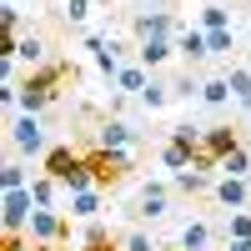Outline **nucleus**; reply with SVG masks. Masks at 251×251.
<instances>
[{
    "mask_svg": "<svg viewBox=\"0 0 251 251\" xmlns=\"http://www.w3.org/2000/svg\"><path fill=\"white\" fill-rule=\"evenodd\" d=\"M136 100H141V106H146V111H161V106H166V100H176V86H171V80H161V75L151 71V80H146V91H141Z\"/></svg>",
    "mask_w": 251,
    "mask_h": 251,
    "instance_id": "obj_17",
    "label": "nucleus"
},
{
    "mask_svg": "<svg viewBox=\"0 0 251 251\" xmlns=\"http://www.w3.org/2000/svg\"><path fill=\"white\" fill-rule=\"evenodd\" d=\"M246 46H251V35H246Z\"/></svg>",
    "mask_w": 251,
    "mask_h": 251,
    "instance_id": "obj_37",
    "label": "nucleus"
},
{
    "mask_svg": "<svg viewBox=\"0 0 251 251\" xmlns=\"http://www.w3.org/2000/svg\"><path fill=\"white\" fill-rule=\"evenodd\" d=\"M236 146H241L236 126H206V131H201V151H206V156H216V161H226Z\"/></svg>",
    "mask_w": 251,
    "mask_h": 251,
    "instance_id": "obj_10",
    "label": "nucleus"
},
{
    "mask_svg": "<svg viewBox=\"0 0 251 251\" xmlns=\"http://www.w3.org/2000/svg\"><path fill=\"white\" fill-rule=\"evenodd\" d=\"M106 241H116V236L106 231V221H86V231H80V246H106Z\"/></svg>",
    "mask_w": 251,
    "mask_h": 251,
    "instance_id": "obj_30",
    "label": "nucleus"
},
{
    "mask_svg": "<svg viewBox=\"0 0 251 251\" xmlns=\"http://www.w3.org/2000/svg\"><path fill=\"white\" fill-rule=\"evenodd\" d=\"M80 251H121L116 241H106V246H80Z\"/></svg>",
    "mask_w": 251,
    "mask_h": 251,
    "instance_id": "obj_35",
    "label": "nucleus"
},
{
    "mask_svg": "<svg viewBox=\"0 0 251 251\" xmlns=\"http://www.w3.org/2000/svg\"><path fill=\"white\" fill-rule=\"evenodd\" d=\"M221 176H236V181H251V151H246V141L236 146L231 156L221 161Z\"/></svg>",
    "mask_w": 251,
    "mask_h": 251,
    "instance_id": "obj_23",
    "label": "nucleus"
},
{
    "mask_svg": "<svg viewBox=\"0 0 251 251\" xmlns=\"http://www.w3.org/2000/svg\"><path fill=\"white\" fill-rule=\"evenodd\" d=\"M40 171L50 181H60V191L75 196V191H91V171H86V151H71V146H50L46 156H40Z\"/></svg>",
    "mask_w": 251,
    "mask_h": 251,
    "instance_id": "obj_2",
    "label": "nucleus"
},
{
    "mask_svg": "<svg viewBox=\"0 0 251 251\" xmlns=\"http://www.w3.org/2000/svg\"><path fill=\"white\" fill-rule=\"evenodd\" d=\"M206 40H211V55H231L236 50V30H206Z\"/></svg>",
    "mask_w": 251,
    "mask_h": 251,
    "instance_id": "obj_29",
    "label": "nucleus"
},
{
    "mask_svg": "<svg viewBox=\"0 0 251 251\" xmlns=\"http://www.w3.org/2000/svg\"><path fill=\"white\" fill-rule=\"evenodd\" d=\"M166 211H171V186H166V181H146L131 216H141V221H161Z\"/></svg>",
    "mask_w": 251,
    "mask_h": 251,
    "instance_id": "obj_8",
    "label": "nucleus"
},
{
    "mask_svg": "<svg viewBox=\"0 0 251 251\" xmlns=\"http://www.w3.org/2000/svg\"><path fill=\"white\" fill-rule=\"evenodd\" d=\"M171 86H176V96H191V100H201V80H196L191 71H186V75H176Z\"/></svg>",
    "mask_w": 251,
    "mask_h": 251,
    "instance_id": "obj_33",
    "label": "nucleus"
},
{
    "mask_svg": "<svg viewBox=\"0 0 251 251\" xmlns=\"http://www.w3.org/2000/svg\"><path fill=\"white\" fill-rule=\"evenodd\" d=\"M201 30H231V10L216 5V0H211V5H201Z\"/></svg>",
    "mask_w": 251,
    "mask_h": 251,
    "instance_id": "obj_24",
    "label": "nucleus"
},
{
    "mask_svg": "<svg viewBox=\"0 0 251 251\" xmlns=\"http://www.w3.org/2000/svg\"><path fill=\"white\" fill-rule=\"evenodd\" d=\"M91 10H96V0H66V20H71V25H86Z\"/></svg>",
    "mask_w": 251,
    "mask_h": 251,
    "instance_id": "obj_31",
    "label": "nucleus"
},
{
    "mask_svg": "<svg viewBox=\"0 0 251 251\" xmlns=\"http://www.w3.org/2000/svg\"><path fill=\"white\" fill-rule=\"evenodd\" d=\"M146 80H151V71H146L141 60H126L121 75H116V91H121V96H141V91H146Z\"/></svg>",
    "mask_w": 251,
    "mask_h": 251,
    "instance_id": "obj_18",
    "label": "nucleus"
},
{
    "mask_svg": "<svg viewBox=\"0 0 251 251\" xmlns=\"http://www.w3.org/2000/svg\"><path fill=\"white\" fill-rule=\"evenodd\" d=\"M176 191L201 196V191H216V181H211V171H196V166H186V171L176 176Z\"/></svg>",
    "mask_w": 251,
    "mask_h": 251,
    "instance_id": "obj_20",
    "label": "nucleus"
},
{
    "mask_svg": "<svg viewBox=\"0 0 251 251\" xmlns=\"http://www.w3.org/2000/svg\"><path fill=\"white\" fill-rule=\"evenodd\" d=\"M201 100H206L211 111L231 106V80H226V75H211V80H201Z\"/></svg>",
    "mask_w": 251,
    "mask_h": 251,
    "instance_id": "obj_19",
    "label": "nucleus"
},
{
    "mask_svg": "<svg viewBox=\"0 0 251 251\" xmlns=\"http://www.w3.org/2000/svg\"><path fill=\"white\" fill-rule=\"evenodd\" d=\"M71 80H75V66H71V60H50V66H40V71H25L15 106L25 111V116H40V111L60 96V86H71Z\"/></svg>",
    "mask_w": 251,
    "mask_h": 251,
    "instance_id": "obj_1",
    "label": "nucleus"
},
{
    "mask_svg": "<svg viewBox=\"0 0 251 251\" xmlns=\"http://www.w3.org/2000/svg\"><path fill=\"white\" fill-rule=\"evenodd\" d=\"M171 55H176V40H141V46H136V60L146 71H161Z\"/></svg>",
    "mask_w": 251,
    "mask_h": 251,
    "instance_id": "obj_15",
    "label": "nucleus"
},
{
    "mask_svg": "<svg viewBox=\"0 0 251 251\" xmlns=\"http://www.w3.org/2000/svg\"><path fill=\"white\" fill-rule=\"evenodd\" d=\"M20 186H30L25 166H20V161H5V166H0V191H20Z\"/></svg>",
    "mask_w": 251,
    "mask_h": 251,
    "instance_id": "obj_26",
    "label": "nucleus"
},
{
    "mask_svg": "<svg viewBox=\"0 0 251 251\" xmlns=\"http://www.w3.org/2000/svg\"><path fill=\"white\" fill-rule=\"evenodd\" d=\"M226 241H251V211H231L226 216Z\"/></svg>",
    "mask_w": 251,
    "mask_h": 251,
    "instance_id": "obj_27",
    "label": "nucleus"
},
{
    "mask_svg": "<svg viewBox=\"0 0 251 251\" xmlns=\"http://www.w3.org/2000/svg\"><path fill=\"white\" fill-rule=\"evenodd\" d=\"M30 216H35V196H30V186L5 191V201H0V226H5V236H25Z\"/></svg>",
    "mask_w": 251,
    "mask_h": 251,
    "instance_id": "obj_6",
    "label": "nucleus"
},
{
    "mask_svg": "<svg viewBox=\"0 0 251 251\" xmlns=\"http://www.w3.org/2000/svg\"><path fill=\"white\" fill-rule=\"evenodd\" d=\"M10 146H15L20 156H46L50 146H46V126H40V116H25V111H20L15 126H10Z\"/></svg>",
    "mask_w": 251,
    "mask_h": 251,
    "instance_id": "obj_7",
    "label": "nucleus"
},
{
    "mask_svg": "<svg viewBox=\"0 0 251 251\" xmlns=\"http://www.w3.org/2000/svg\"><path fill=\"white\" fill-rule=\"evenodd\" d=\"M226 80H231V100H236L241 111H251V66H231Z\"/></svg>",
    "mask_w": 251,
    "mask_h": 251,
    "instance_id": "obj_21",
    "label": "nucleus"
},
{
    "mask_svg": "<svg viewBox=\"0 0 251 251\" xmlns=\"http://www.w3.org/2000/svg\"><path fill=\"white\" fill-rule=\"evenodd\" d=\"M196 161V146H186V141H176V136H166L161 141V166H166V171H186V166H191Z\"/></svg>",
    "mask_w": 251,
    "mask_h": 251,
    "instance_id": "obj_14",
    "label": "nucleus"
},
{
    "mask_svg": "<svg viewBox=\"0 0 251 251\" xmlns=\"http://www.w3.org/2000/svg\"><path fill=\"white\" fill-rule=\"evenodd\" d=\"M100 196H106V191H100V186H91V191L66 196V206H71V216H75V221H96V216H100Z\"/></svg>",
    "mask_w": 251,
    "mask_h": 251,
    "instance_id": "obj_16",
    "label": "nucleus"
},
{
    "mask_svg": "<svg viewBox=\"0 0 251 251\" xmlns=\"http://www.w3.org/2000/svg\"><path fill=\"white\" fill-rule=\"evenodd\" d=\"M25 236H30L35 246H66V241H71V216L55 211V206H35Z\"/></svg>",
    "mask_w": 251,
    "mask_h": 251,
    "instance_id": "obj_4",
    "label": "nucleus"
},
{
    "mask_svg": "<svg viewBox=\"0 0 251 251\" xmlns=\"http://www.w3.org/2000/svg\"><path fill=\"white\" fill-rule=\"evenodd\" d=\"M55 191H60V181H50L46 171L30 176V196H35V206H55Z\"/></svg>",
    "mask_w": 251,
    "mask_h": 251,
    "instance_id": "obj_25",
    "label": "nucleus"
},
{
    "mask_svg": "<svg viewBox=\"0 0 251 251\" xmlns=\"http://www.w3.org/2000/svg\"><path fill=\"white\" fill-rule=\"evenodd\" d=\"M0 15H5V30H10V40H20V35H25V15H20V5H5Z\"/></svg>",
    "mask_w": 251,
    "mask_h": 251,
    "instance_id": "obj_32",
    "label": "nucleus"
},
{
    "mask_svg": "<svg viewBox=\"0 0 251 251\" xmlns=\"http://www.w3.org/2000/svg\"><path fill=\"white\" fill-rule=\"evenodd\" d=\"M0 251H35V241H30V236H5Z\"/></svg>",
    "mask_w": 251,
    "mask_h": 251,
    "instance_id": "obj_34",
    "label": "nucleus"
},
{
    "mask_svg": "<svg viewBox=\"0 0 251 251\" xmlns=\"http://www.w3.org/2000/svg\"><path fill=\"white\" fill-rule=\"evenodd\" d=\"M211 196H216V201L226 206V211H241V206L251 201V181H236V176H221Z\"/></svg>",
    "mask_w": 251,
    "mask_h": 251,
    "instance_id": "obj_13",
    "label": "nucleus"
},
{
    "mask_svg": "<svg viewBox=\"0 0 251 251\" xmlns=\"http://www.w3.org/2000/svg\"><path fill=\"white\" fill-rule=\"evenodd\" d=\"M161 251H166V246H161ZM176 251H181V246H176Z\"/></svg>",
    "mask_w": 251,
    "mask_h": 251,
    "instance_id": "obj_38",
    "label": "nucleus"
},
{
    "mask_svg": "<svg viewBox=\"0 0 251 251\" xmlns=\"http://www.w3.org/2000/svg\"><path fill=\"white\" fill-rule=\"evenodd\" d=\"M176 55L186 60V66H206L211 60V40H206V30L196 25V30H181L176 35Z\"/></svg>",
    "mask_w": 251,
    "mask_h": 251,
    "instance_id": "obj_11",
    "label": "nucleus"
},
{
    "mask_svg": "<svg viewBox=\"0 0 251 251\" xmlns=\"http://www.w3.org/2000/svg\"><path fill=\"white\" fill-rule=\"evenodd\" d=\"M206 246H211V226L191 216V221L181 226V251H206Z\"/></svg>",
    "mask_w": 251,
    "mask_h": 251,
    "instance_id": "obj_22",
    "label": "nucleus"
},
{
    "mask_svg": "<svg viewBox=\"0 0 251 251\" xmlns=\"http://www.w3.org/2000/svg\"><path fill=\"white\" fill-rule=\"evenodd\" d=\"M10 55H15V60H25L30 71H40V66H50V60H46V40H40L35 30H25L20 40H10Z\"/></svg>",
    "mask_w": 251,
    "mask_h": 251,
    "instance_id": "obj_12",
    "label": "nucleus"
},
{
    "mask_svg": "<svg viewBox=\"0 0 251 251\" xmlns=\"http://www.w3.org/2000/svg\"><path fill=\"white\" fill-rule=\"evenodd\" d=\"M186 25L176 20V10H136L131 15V35H136V46L141 40H176Z\"/></svg>",
    "mask_w": 251,
    "mask_h": 251,
    "instance_id": "obj_5",
    "label": "nucleus"
},
{
    "mask_svg": "<svg viewBox=\"0 0 251 251\" xmlns=\"http://www.w3.org/2000/svg\"><path fill=\"white\" fill-rule=\"evenodd\" d=\"M86 171H91V181L100 186V191H111V186H121L126 176H131V151H106V146H91V151H86Z\"/></svg>",
    "mask_w": 251,
    "mask_h": 251,
    "instance_id": "obj_3",
    "label": "nucleus"
},
{
    "mask_svg": "<svg viewBox=\"0 0 251 251\" xmlns=\"http://www.w3.org/2000/svg\"><path fill=\"white\" fill-rule=\"evenodd\" d=\"M5 5H15V0H5Z\"/></svg>",
    "mask_w": 251,
    "mask_h": 251,
    "instance_id": "obj_36",
    "label": "nucleus"
},
{
    "mask_svg": "<svg viewBox=\"0 0 251 251\" xmlns=\"http://www.w3.org/2000/svg\"><path fill=\"white\" fill-rule=\"evenodd\" d=\"M131 141H136V131H131L121 116H100V126H96V146H106V151H131Z\"/></svg>",
    "mask_w": 251,
    "mask_h": 251,
    "instance_id": "obj_9",
    "label": "nucleus"
},
{
    "mask_svg": "<svg viewBox=\"0 0 251 251\" xmlns=\"http://www.w3.org/2000/svg\"><path fill=\"white\" fill-rule=\"evenodd\" d=\"M206 251H211V246H206Z\"/></svg>",
    "mask_w": 251,
    "mask_h": 251,
    "instance_id": "obj_39",
    "label": "nucleus"
},
{
    "mask_svg": "<svg viewBox=\"0 0 251 251\" xmlns=\"http://www.w3.org/2000/svg\"><path fill=\"white\" fill-rule=\"evenodd\" d=\"M116 246H121V251H161V246H156L151 236H146V231H141V226H131V231H126V236H121Z\"/></svg>",
    "mask_w": 251,
    "mask_h": 251,
    "instance_id": "obj_28",
    "label": "nucleus"
}]
</instances>
